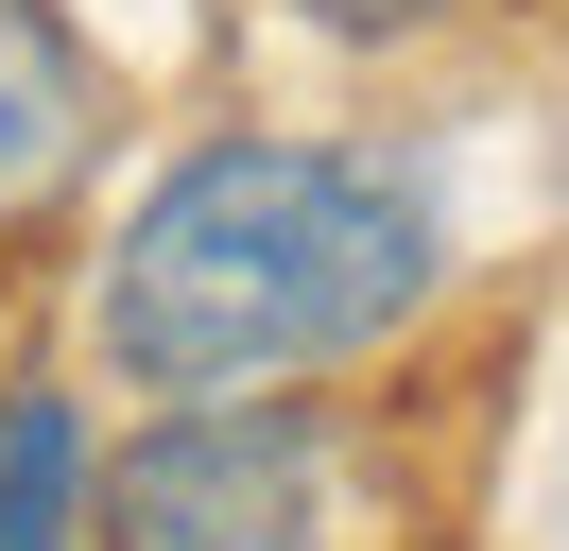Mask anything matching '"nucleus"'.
Instances as JSON below:
<instances>
[{"mask_svg": "<svg viewBox=\"0 0 569 551\" xmlns=\"http://www.w3.org/2000/svg\"><path fill=\"white\" fill-rule=\"evenodd\" d=\"M87 551H346V431L311 397H156L87 482Z\"/></svg>", "mask_w": 569, "mask_h": 551, "instance_id": "nucleus-2", "label": "nucleus"}, {"mask_svg": "<svg viewBox=\"0 0 569 551\" xmlns=\"http://www.w3.org/2000/svg\"><path fill=\"white\" fill-rule=\"evenodd\" d=\"M104 121H121V87L87 52V18L70 0H0V241H36L104 172Z\"/></svg>", "mask_w": 569, "mask_h": 551, "instance_id": "nucleus-3", "label": "nucleus"}, {"mask_svg": "<svg viewBox=\"0 0 569 551\" xmlns=\"http://www.w3.org/2000/svg\"><path fill=\"white\" fill-rule=\"evenodd\" d=\"M87 482L104 448L70 397H0V551H87Z\"/></svg>", "mask_w": 569, "mask_h": 551, "instance_id": "nucleus-4", "label": "nucleus"}, {"mask_svg": "<svg viewBox=\"0 0 569 551\" xmlns=\"http://www.w3.org/2000/svg\"><path fill=\"white\" fill-rule=\"evenodd\" d=\"M293 34H328V52H415V34H449V18H483V0H277Z\"/></svg>", "mask_w": 569, "mask_h": 551, "instance_id": "nucleus-5", "label": "nucleus"}, {"mask_svg": "<svg viewBox=\"0 0 569 551\" xmlns=\"http://www.w3.org/2000/svg\"><path fill=\"white\" fill-rule=\"evenodd\" d=\"M449 293V207L397 138H190L87 276L121 397H293Z\"/></svg>", "mask_w": 569, "mask_h": 551, "instance_id": "nucleus-1", "label": "nucleus"}]
</instances>
